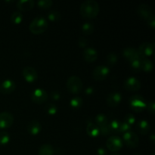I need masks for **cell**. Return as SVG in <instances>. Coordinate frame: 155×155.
Segmentation results:
<instances>
[{
    "label": "cell",
    "instance_id": "6da1fadb",
    "mask_svg": "<svg viewBox=\"0 0 155 155\" xmlns=\"http://www.w3.org/2000/svg\"><path fill=\"white\" fill-rule=\"evenodd\" d=\"M100 7L98 3L95 0H86L80 5V12L82 16L85 18L92 19L98 16Z\"/></svg>",
    "mask_w": 155,
    "mask_h": 155
},
{
    "label": "cell",
    "instance_id": "7a4b0ae2",
    "mask_svg": "<svg viewBox=\"0 0 155 155\" xmlns=\"http://www.w3.org/2000/svg\"><path fill=\"white\" fill-rule=\"evenodd\" d=\"M48 28V21L45 18L39 16L35 18L29 26L30 31L33 34H41Z\"/></svg>",
    "mask_w": 155,
    "mask_h": 155
},
{
    "label": "cell",
    "instance_id": "3957f363",
    "mask_svg": "<svg viewBox=\"0 0 155 155\" xmlns=\"http://www.w3.org/2000/svg\"><path fill=\"white\" fill-rule=\"evenodd\" d=\"M67 89L72 94H79L83 90V84L81 79L77 76H71L67 81Z\"/></svg>",
    "mask_w": 155,
    "mask_h": 155
},
{
    "label": "cell",
    "instance_id": "277c9868",
    "mask_svg": "<svg viewBox=\"0 0 155 155\" xmlns=\"http://www.w3.org/2000/svg\"><path fill=\"white\" fill-rule=\"evenodd\" d=\"M95 124L98 127L100 134L102 136L110 135V130L108 127V119L104 114H99L95 118Z\"/></svg>",
    "mask_w": 155,
    "mask_h": 155
},
{
    "label": "cell",
    "instance_id": "5b68a950",
    "mask_svg": "<svg viewBox=\"0 0 155 155\" xmlns=\"http://www.w3.org/2000/svg\"><path fill=\"white\" fill-rule=\"evenodd\" d=\"M130 107L135 112H142V110L146 108L147 103L145 101V98L141 95H133L130 98Z\"/></svg>",
    "mask_w": 155,
    "mask_h": 155
},
{
    "label": "cell",
    "instance_id": "8992f818",
    "mask_svg": "<svg viewBox=\"0 0 155 155\" xmlns=\"http://www.w3.org/2000/svg\"><path fill=\"white\" fill-rule=\"evenodd\" d=\"M123 139H124V143L126 144V145L128 148H135L139 145V136L134 132L129 131L127 133H124V136H123Z\"/></svg>",
    "mask_w": 155,
    "mask_h": 155
},
{
    "label": "cell",
    "instance_id": "52a82bcc",
    "mask_svg": "<svg viewBox=\"0 0 155 155\" xmlns=\"http://www.w3.org/2000/svg\"><path fill=\"white\" fill-rule=\"evenodd\" d=\"M106 145L109 151H112V152H117L123 148L124 142L120 138L114 136H110V138L107 139V142H106Z\"/></svg>",
    "mask_w": 155,
    "mask_h": 155
},
{
    "label": "cell",
    "instance_id": "ba28073f",
    "mask_svg": "<svg viewBox=\"0 0 155 155\" xmlns=\"http://www.w3.org/2000/svg\"><path fill=\"white\" fill-rule=\"evenodd\" d=\"M110 73V69L105 65L97 66L92 72V77L97 81H101L105 80Z\"/></svg>",
    "mask_w": 155,
    "mask_h": 155
},
{
    "label": "cell",
    "instance_id": "9c48e42d",
    "mask_svg": "<svg viewBox=\"0 0 155 155\" xmlns=\"http://www.w3.org/2000/svg\"><path fill=\"white\" fill-rule=\"evenodd\" d=\"M22 76L27 83H34L38 79V73L35 68L30 66L24 67L22 70Z\"/></svg>",
    "mask_w": 155,
    "mask_h": 155
},
{
    "label": "cell",
    "instance_id": "30bf717a",
    "mask_svg": "<svg viewBox=\"0 0 155 155\" xmlns=\"http://www.w3.org/2000/svg\"><path fill=\"white\" fill-rule=\"evenodd\" d=\"M137 13L141 18H142V19L146 21H148L153 16H154L151 8L148 5L144 4V3L143 4H140L138 6Z\"/></svg>",
    "mask_w": 155,
    "mask_h": 155
},
{
    "label": "cell",
    "instance_id": "8fae6325",
    "mask_svg": "<svg viewBox=\"0 0 155 155\" xmlns=\"http://www.w3.org/2000/svg\"><path fill=\"white\" fill-rule=\"evenodd\" d=\"M124 86L126 90L130 92H136L141 89V83L136 77H130L126 79Z\"/></svg>",
    "mask_w": 155,
    "mask_h": 155
},
{
    "label": "cell",
    "instance_id": "7c38bea8",
    "mask_svg": "<svg viewBox=\"0 0 155 155\" xmlns=\"http://www.w3.org/2000/svg\"><path fill=\"white\" fill-rule=\"evenodd\" d=\"M48 99V94L44 89L38 88L33 91L31 94V100L36 104H42Z\"/></svg>",
    "mask_w": 155,
    "mask_h": 155
},
{
    "label": "cell",
    "instance_id": "4fadbf2b",
    "mask_svg": "<svg viewBox=\"0 0 155 155\" xmlns=\"http://www.w3.org/2000/svg\"><path fill=\"white\" fill-rule=\"evenodd\" d=\"M14 123V117L9 112H2L0 114V129H8Z\"/></svg>",
    "mask_w": 155,
    "mask_h": 155
},
{
    "label": "cell",
    "instance_id": "5bb4252c",
    "mask_svg": "<svg viewBox=\"0 0 155 155\" xmlns=\"http://www.w3.org/2000/svg\"><path fill=\"white\" fill-rule=\"evenodd\" d=\"M154 44L152 42H144L139 46L138 51L140 56L143 58L150 57L154 53Z\"/></svg>",
    "mask_w": 155,
    "mask_h": 155
},
{
    "label": "cell",
    "instance_id": "9a60e30c",
    "mask_svg": "<svg viewBox=\"0 0 155 155\" xmlns=\"http://www.w3.org/2000/svg\"><path fill=\"white\" fill-rule=\"evenodd\" d=\"M16 89V84L12 80H5L0 84V92L5 95L11 94Z\"/></svg>",
    "mask_w": 155,
    "mask_h": 155
},
{
    "label": "cell",
    "instance_id": "2e32d148",
    "mask_svg": "<svg viewBox=\"0 0 155 155\" xmlns=\"http://www.w3.org/2000/svg\"><path fill=\"white\" fill-rule=\"evenodd\" d=\"M83 58L86 61L94 62L98 58V51L94 48L88 47L83 50Z\"/></svg>",
    "mask_w": 155,
    "mask_h": 155
},
{
    "label": "cell",
    "instance_id": "e0dca14e",
    "mask_svg": "<svg viewBox=\"0 0 155 155\" xmlns=\"http://www.w3.org/2000/svg\"><path fill=\"white\" fill-rule=\"evenodd\" d=\"M121 101L122 95L119 92H112L107 98V104L111 107H115L119 105Z\"/></svg>",
    "mask_w": 155,
    "mask_h": 155
},
{
    "label": "cell",
    "instance_id": "ac0fdd59",
    "mask_svg": "<svg viewBox=\"0 0 155 155\" xmlns=\"http://www.w3.org/2000/svg\"><path fill=\"white\" fill-rule=\"evenodd\" d=\"M123 55L130 62L140 57V54H139L138 50L135 48H133V47H127V48H124V51H123Z\"/></svg>",
    "mask_w": 155,
    "mask_h": 155
},
{
    "label": "cell",
    "instance_id": "d6986e66",
    "mask_svg": "<svg viewBox=\"0 0 155 155\" xmlns=\"http://www.w3.org/2000/svg\"><path fill=\"white\" fill-rule=\"evenodd\" d=\"M42 130V125L37 120H33L29 123L27 126V131L32 136H36Z\"/></svg>",
    "mask_w": 155,
    "mask_h": 155
},
{
    "label": "cell",
    "instance_id": "ffe728a7",
    "mask_svg": "<svg viewBox=\"0 0 155 155\" xmlns=\"http://www.w3.org/2000/svg\"><path fill=\"white\" fill-rule=\"evenodd\" d=\"M35 2L33 0H21L17 2V7L21 12H27L34 7Z\"/></svg>",
    "mask_w": 155,
    "mask_h": 155
},
{
    "label": "cell",
    "instance_id": "44dd1931",
    "mask_svg": "<svg viewBox=\"0 0 155 155\" xmlns=\"http://www.w3.org/2000/svg\"><path fill=\"white\" fill-rule=\"evenodd\" d=\"M136 130H138V132L140 134L147 135L150 132V130H151V128H150V124L145 120H140L137 123Z\"/></svg>",
    "mask_w": 155,
    "mask_h": 155
},
{
    "label": "cell",
    "instance_id": "7402d4cb",
    "mask_svg": "<svg viewBox=\"0 0 155 155\" xmlns=\"http://www.w3.org/2000/svg\"><path fill=\"white\" fill-rule=\"evenodd\" d=\"M86 133L90 137L96 138L100 135V130L95 123L89 122L86 127Z\"/></svg>",
    "mask_w": 155,
    "mask_h": 155
},
{
    "label": "cell",
    "instance_id": "603a6c76",
    "mask_svg": "<svg viewBox=\"0 0 155 155\" xmlns=\"http://www.w3.org/2000/svg\"><path fill=\"white\" fill-rule=\"evenodd\" d=\"M54 150L53 147L49 144L42 145L39 148L38 155H54Z\"/></svg>",
    "mask_w": 155,
    "mask_h": 155
},
{
    "label": "cell",
    "instance_id": "cb8c5ba5",
    "mask_svg": "<svg viewBox=\"0 0 155 155\" xmlns=\"http://www.w3.org/2000/svg\"><path fill=\"white\" fill-rule=\"evenodd\" d=\"M94 30H95V27L92 23L86 22L81 27V31L85 36H89L93 33Z\"/></svg>",
    "mask_w": 155,
    "mask_h": 155
},
{
    "label": "cell",
    "instance_id": "d4e9b609",
    "mask_svg": "<svg viewBox=\"0 0 155 155\" xmlns=\"http://www.w3.org/2000/svg\"><path fill=\"white\" fill-rule=\"evenodd\" d=\"M153 70V64L151 60L147 58H142V71H144L146 73H150Z\"/></svg>",
    "mask_w": 155,
    "mask_h": 155
},
{
    "label": "cell",
    "instance_id": "484cf974",
    "mask_svg": "<svg viewBox=\"0 0 155 155\" xmlns=\"http://www.w3.org/2000/svg\"><path fill=\"white\" fill-rule=\"evenodd\" d=\"M83 102V98H80V97L79 96H76L74 97V98L71 100V101H70V106H71L73 109L77 110V109H80V107H82Z\"/></svg>",
    "mask_w": 155,
    "mask_h": 155
},
{
    "label": "cell",
    "instance_id": "4316f807",
    "mask_svg": "<svg viewBox=\"0 0 155 155\" xmlns=\"http://www.w3.org/2000/svg\"><path fill=\"white\" fill-rule=\"evenodd\" d=\"M142 57L140 56L138 58L134 59L130 62V65H131V68L133 71H137V72L142 71Z\"/></svg>",
    "mask_w": 155,
    "mask_h": 155
},
{
    "label": "cell",
    "instance_id": "83f0119b",
    "mask_svg": "<svg viewBox=\"0 0 155 155\" xmlns=\"http://www.w3.org/2000/svg\"><path fill=\"white\" fill-rule=\"evenodd\" d=\"M23 14L21 12H15L11 16V21L15 24H20L23 21Z\"/></svg>",
    "mask_w": 155,
    "mask_h": 155
},
{
    "label": "cell",
    "instance_id": "f1b7e54d",
    "mask_svg": "<svg viewBox=\"0 0 155 155\" xmlns=\"http://www.w3.org/2000/svg\"><path fill=\"white\" fill-rule=\"evenodd\" d=\"M120 124V122L117 120H113L110 122H108V127L110 130V133H118Z\"/></svg>",
    "mask_w": 155,
    "mask_h": 155
},
{
    "label": "cell",
    "instance_id": "f546056e",
    "mask_svg": "<svg viewBox=\"0 0 155 155\" xmlns=\"http://www.w3.org/2000/svg\"><path fill=\"white\" fill-rule=\"evenodd\" d=\"M61 15L58 11H51L48 13V19L51 21H58L61 19Z\"/></svg>",
    "mask_w": 155,
    "mask_h": 155
},
{
    "label": "cell",
    "instance_id": "4dcf8cb0",
    "mask_svg": "<svg viewBox=\"0 0 155 155\" xmlns=\"http://www.w3.org/2000/svg\"><path fill=\"white\" fill-rule=\"evenodd\" d=\"M53 5V2L51 0H39L37 2V5L42 9H48L51 8Z\"/></svg>",
    "mask_w": 155,
    "mask_h": 155
},
{
    "label": "cell",
    "instance_id": "1f68e13d",
    "mask_svg": "<svg viewBox=\"0 0 155 155\" xmlns=\"http://www.w3.org/2000/svg\"><path fill=\"white\" fill-rule=\"evenodd\" d=\"M10 141V136L6 132H0V145H5Z\"/></svg>",
    "mask_w": 155,
    "mask_h": 155
},
{
    "label": "cell",
    "instance_id": "d6a6232c",
    "mask_svg": "<svg viewBox=\"0 0 155 155\" xmlns=\"http://www.w3.org/2000/svg\"><path fill=\"white\" fill-rule=\"evenodd\" d=\"M45 109H46L47 113L49 115H51V116L56 114L58 112L57 106L54 104H51V103H49V104H47L46 107H45Z\"/></svg>",
    "mask_w": 155,
    "mask_h": 155
},
{
    "label": "cell",
    "instance_id": "836d02e7",
    "mask_svg": "<svg viewBox=\"0 0 155 155\" xmlns=\"http://www.w3.org/2000/svg\"><path fill=\"white\" fill-rule=\"evenodd\" d=\"M118 56L115 53H110L107 56V61L110 65H114L117 62Z\"/></svg>",
    "mask_w": 155,
    "mask_h": 155
},
{
    "label": "cell",
    "instance_id": "e575fe53",
    "mask_svg": "<svg viewBox=\"0 0 155 155\" xmlns=\"http://www.w3.org/2000/svg\"><path fill=\"white\" fill-rule=\"evenodd\" d=\"M131 130V127L125 122H120V124L119 130H118V133H126L127 132L130 131Z\"/></svg>",
    "mask_w": 155,
    "mask_h": 155
},
{
    "label": "cell",
    "instance_id": "d590c367",
    "mask_svg": "<svg viewBox=\"0 0 155 155\" xmlns=\"http://www.w3.org/2000/svg\"><path fill=\"white\" fill-rule=\"evenodd\" d=\"M124 122L127 123L128 125H130V127H132L133 125H134L135 123H136V117L133 114H128L126 115V117H124Z\"/></svg>",
    "mask_w": 155,
    "mask_h": 155
},
{
    "label": "cell",
    "instance_id": "8d00e7d4",
    "mask_svg": "<svg viewBox=\"0 0 155 155\" xmlns=\"http://www.w3.org/2000/svg\"><path fill=\"white\" fill-rule=\"evenodd\" d=\"M78 45H79V46L80 47V48H86V47L87 46V45H88L87 39H86L85 37H83V36H82V37H80V38H79Z\"/></svg>",
    "mask_w": 155,
    "mask_h": 155
},
{
    "label": "cell",
    "instance_id": "74e56055",
    "mask_svg": "<svg viewBox=\"0 0 155 155\" xmlns=\"http://www.w3.org/2000/svg\"><path fill=\"white\" fill-rule=\"evenodd\" d=\"M146 108L148 109V111L149 113H151V114L154 115L155 113V104H154V101H151L147 104L146 106Z\"/></svg>",
    "mask_w": 155,
    "mask_h": 155
},
{
    "label": "cell",
    "instance_id": "f35d334b",
    "mask_svg": "<svg viewBox=\"0 0 155 155\" xmlns=\"http://www.w3.org/2000/svg\"><path fill=\"white\" fill-rule=\"evenodd\" d=\"M51 97L54 101H58L61 98V93L58 91H53L51 93Z\"/></svg>",
    "mask_w": 155,
    "mask_h": 155
},
{
    "label": "cell",
    "instance_id": "ab89813d",
    "mask_svg": "<svg viewBox=\"0 0 155 155\" xmlns=\"http://www.w3.org/2000/svg\"><path fill=\"white\" fill-rule=\"evenodd\" d=\"M147 22H148V24L149 25V27H151V29H154L155 27V17L154 16H153L152 18H151V19L148 20Z\"/></svg>",
    "mask_w": 155,
    "mask_h": 155
},
{
    "label": "cell",
    "instance_id": "60d3db41",
    "mask_svg": "<svg viewBox=\"0 0 155 155\" xmlns=\"http://www.w3.org/2000/svg\"><path fill=\"white\" fill-rule=\"evenodd\" d=\"M94 91L95 90H94L93 88L89 86V87H87L86 89V90H85V94H86V95H91L94 93Z\"/></svg>",
    "mask_w": 155,
    "mask_h": 155
},
{
    "label": "cell",
    "instance_id": "b9f144b4",
    "mask_svg": "<svg viewBox=\"0 0 155 155\" xmlns=\"http://www.w3.org/2000/svg\"><path fill=\"white\" fill-rule=\"evenodd\" d=\"M97 154L98 155H107V151L104 148H98L97 149Z\"/></svg>",
    "mask_w": 155,
    "mask_h": 155
},
{
    "label": "cell",
    "instance_id": "7bdbcfd3",
    "mask_svg": "<svg viewBox=\"0 0 155 155\" xmlns=\"http://www.w3.org/2000/svg\"><path fill=\"white\" fill-rule=\"evenodd\" d=\"M150 139H151V140L153 142H154V139H155V138H154V134H152V135H151V136H150Z\"/></svg>",
    "mask_w": 155,
    "mask_h": 155
},
{
    "label": "cell",
    "instance_id": "ee69618b",
    "mask_svg": "<svg viewBox=\"0 0 155 155\" xmlns=\"http://www.w3.org/2000/svg\"><path fill=\"white\" fill-rule=\"evenodd\" d=\"M111 155H120V154H111Z\"/></svg>",
    "mask_w": 155,
    "mask_h": 155
},
{
    "label": "cell",
    "instance_id": "f6af8a7d",
    "mask_svg": "<svg viewBox=\"0 0 155 155\" xmlns=\"http://www.w3.org/2000/svg\"><path fill=\"white\" fill-rule=\"evenodd\" d=\"M134 155H140V154H134Z\"/></svg>",
    "mask_w": 155,
    "mask_h": 155
},
{
    "label": "cell",
    "instance_id": "bcb514c9",
    "mask_svg": "<svg viewBox=\"0 0 155 155\" xmlns=\"http://www.w3.org/2000/svg\"><path fill=\"white\" fill-rule=\"evenodd\" d=\"M152 155H154V154H152Z\"/></svg>",
    "mask_w": 155,
    "mask_h": 155
}]
</instances>
